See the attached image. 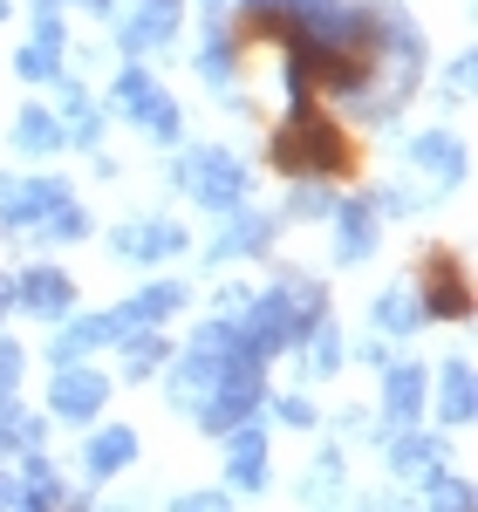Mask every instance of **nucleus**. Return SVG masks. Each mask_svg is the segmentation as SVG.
<instances>
[{"label":"nucleus","instance_id":"f704fd0d","mask_svg":"<svg viewBox=\"0 0 478 512\" xmlns=\"http://www.w3.org/2000/svg\"><path fill=\"white\" fill-rule=\"evenodd\" d=\"M21 362H28V349L14 335H0V403H14V390H21Z\"/></svg>","mask_w":478,"mask_h":512},{"label":"nucleus","instance_id":"412c9836","mask_svg":"<svg viewBox=\"0 0 478 512\" xmlns=\"http://www.w3.org/2000/svg\"><path fill=\"white\" fill-rule=\"evenodd\" d=\"M301 376H315V383H328V376H342V362H349V342H342V328H335V315H321L308 335H301Z\"/></svg>","mask_w":478,"mask_h":512},{"label":"nucleus","instance_id":"f3484780","mask_svg":"<svg viewBox=\"0 0 478 512\" xmlns=\"http://www.w3.org/2000/svg\"><path fill=\"white\" fill-rule=\"evenodd\" d=\"M410 164H417L431 185H465V171H472L465 144H458V137H444V130H424V137H410Z\"/></svg>","mask_w":478,"mask_h":512},{"label":"nucleus","instance_id":"20e7f679","mask_svg":"<svg viewBox=\"0 0 478 512\" xmlns=\"http://www.w3.org/2000/svg\"><path fill=\"white\" fill-rule=\"evenodd\" d=\"M267 410V376L260 369H233V376H219L212 390L199 396V431L205 437H226V431H239V424H253Z\"/></svg>","mask_w":478,"mask_h":512},{"label":"nucleus","instance_id":"7c9ffc66","mask_svg":"<svg viewBox=\"0 0 478 512\" xmlns=\"http://www.w3.org/2000/svg\"><path fill=\"white\" fill-rule=\"evenodd\" d=\"M301 499H308V506H335V499H342V451H321L315 465H308Z\"/></svg>","mask_w":478,"mask_h":512},{"label":"nucleus","instance_id":"423d86ee","mask_svg":"<svg viewBox=\"0 0 478 512\" xmlns=\"http://www.w3.org/2000/svg\"><path fill=\"white\" fill-rule=\"evenodd\" d=\"M76 198L69 178H0V233H35L48 212H62Z\"/></svg>","mask_w":478,"mask_h":512},{"label":"nucleus","instance_id":"f257e3e1","mask_svg":"<svg viewBox=\"0 0 478 512\" xmlns=\"http://www.w3.org/2000/svg\"><path fill=\"white\" fill-rule=\"evenodd\" d=\"M321 315H328V287H321V280L274 274V287H260V294L246 301L239 328H246V342H253L260 362H274L280 349H301V335H308Z\"/></svg>","mask_w":478,"mask_h":512},{"label":"nucleus","instance_id":"5701e85b","mask_svg":"<svg viewBox=\"0 0 478 512\" xmlns=\"http://www.w3.org/2000/svg\"><path fill=\"white\" fill-rule=\"evenodd\" d=\"M14 151H21V158H35V164L62 151V123H55L48 103H28V110L14 117Z\"/></svg>","mask_w":478,"mask_h":512},{"label":"nucleus","instance_id":"ea45409f","mask_svg":"<svg viewBox=\"0 0 478 512\" xmlns=\"http://www.w3.org/2000/svg\"><path fill=\"white\" fill-rule=\"evenodd\" d=\"M246 14H253L267 35H280V0H246Z\"/></svg>","mask_w":478,"mask_h":512},{"label":"nucleus","instance_id":"bb28decb","mask_svg":"<svg viewBox=\"0 0 478 512\" xmlns=\"http://www.w3.org/2000/svg\"><path fill=\"white\" fill-rule=\"evenodd\" d=\"M335 212V192H328V178H301L294 192H287V212H280V226H315Z\"/></svg>","mask_w":478,"mask_h":512},{"label":"nucleus","instance_id":"4c0bfd02","mask_svg":"<svg viewBox=\"0 0 478 512\" xmlns=\"http://www.w3.org/2000/svg\"><path fill=\"white\" fill-rule=\"evenodd\" d=\"M246 301H253V287H219L212 294V315H246Z\"/></svg>","mask_w":478,"mask_h":512},{"label":"nucleus","instance_id":"de8ad7c7","mask_svg":"<svg viewBox=\"0 0 478 512\" xmlns=\"http://www.w3.org/2000/svg\"><path fill=\"white\" fill-rule=\"evenodd\" d=\"M205 7H212V14H219V0H205Z\"/></svg>","mask_w":478,"mask_h":512},{"label":"nucleus","instance_id":"f8f14e48","mask_svg":"<svg viewBox=\"0 0 478 512\" xmlns=\"http://www.w3.org/2000/svg\"><path fill=\"white\" fill-rule=\"evenodd\" d=\"M328 226H335V267H362V260H376L383 219H376V205H369V198H335Z\"/></svg>","mask_w":478,"mask_h":512},{"label":"nucleus","instance_id":"6e6552de","mask_svg":"<svg viewBox=\"0 0 478 512\" xmlns=\"http://www.w3.org/2000/svg\"><path fill=\"white\" fill-rule=\"evenodd\" d=\"M376 376H383V424L369 437L383 444V437L410 431V424L424 417V403H431V369H424V362H383Z\"/></svg>","mask_w":478,"mask_h":512},{"label":"nucleus","instance_id":"58836bf2","mask_svg":"<svg viewBox=\"0 0 478 512\" xmlns=\"http://www.w3.org/2000/svg\"><path fill=\"white\" fill-rule=\"evenodd\" d=\"M362 512H417V506H410L403 492H369V499H362Z\"/></svg>","mask_w":478,"mask_h":512},{"label":"nucleus","instance_id":"cd10ccee","mask_svg":"<svg viewBox=\"0 0 478 512\" xmlns=\"http://www.w3.org/2000/svg\"><path fill=\"white\" fill-rule=\"evenodd\" d=\"M89 233H96V226H89V212L69 198V205H62V212H48L28 239H35V246H76V239H89Z\"/></svg>","mask_w":478,"mask_h":512},{"label":"nucleus","instance_id":"393cba45","mask_svg":"<svg viewBox=\"0 0 478 512\" xmlns=\"http://www.w3.org/2000/svg\"><path fill=\"white\" fill-rule=\"evenodd\" d=\"M164 362H171V342H164V328H137V335L123 342V383H151Z\"/></svg>","mask_w":478,"mask_h":512},{"label":"nucleus","instance_id":"9b49d317","mask_svg":"<svg viewBox=\"0 0 478 512\" xmlns=\"http://www.w3.org/2000/svg\"><path fill=\"white\" fill-rule=\"evenodd\" d=\"M417 308H424V321H472V274H465L458 253H431Z\"/></svg>","mask_w":478,"mask_h":512},{"label":"nucleus","instance_id":"c9c22d12","mask_svg":"<svg viewBox=\"0 0 478 512\" xmlns=\"http://www.w3.org/2000/svg\"><path fill=\"white\" fill-rule=\"evenodd\" d=\"M171 512H233V492L226 485H205V492H178Z\"/></svg>","mask_w":478,"mask_h":512},{"label":"nucleus","instance_id":"ddd939ff","mask_svg":"<svg viewBox=\"0 0 478 512\" xmlns=\"http://www.w3.org/2000/svg\"><path fill=\"white\" fill-rule=\"evenodd\" d=\"M226 444V492H267V424L253 417V424H239V431L219 437Z\"/></svg>","mask_w":478,"mask_h":512},{"label":"nucleus","instance_id":"c85d7f7f","mask_svg":"<svg viewBox=\"0 0 478 512\" xmlns=\"http://www.w3.org/2000/svg\"><path fill=\"white\" fill-rule=\"evenodd\" d=\"M151 96H158V82L144 76V69H123V76L110 82V96H103V110H117V117H130V123H137Z\"/></svg>","mask_w":478,"mask_h":512},{"label":"nucleus","instance_id":"2eb2a0df","mask_svg":"<svg viewBox=\"0 0 478 512\" xmlns=\"http://www.w3.org/2000/svg\"><path fill=\"white\" fill-rule=\"evenodd\" d=\"M137 431L130 424H103V431H89V444H82V472L96 478V485H110V478H123L130 465H137Z\"/></svg>","mask_w":478,"mask_h":512},{"label":"nucleus","instance_id":"72a5a7b5","mask_svg":"<svg viewBox=\"0 0 478 512\" xmlns=\"http://www.w3.org/2000/svg\"><path fill=\"white\" fill-rule=\"evenodd\" d=\"M369 205H376V219H410V212H424L410 185H376V192H369Z\"/></svg>","mask_w":478,"mask_h":512},{"label":"nucleus","instance_id":"f03ea898","mask_svg":"<svg viewBox=\"0 0 478 512\" xmlns=\"http://www.w3.org/2000/svg\"><path fill=\"white\" fill-rule=\"evenodd\" d=\"M171 185L192 192L199 212L226 219V212H239L253 198V164L239 158V151H226V144H199V151H185V158L171 164Z\"/></svg>","mask_w":478,"mask_h":512},{"label":"nucleus","instance_id":"a18cd8bd","mask_svg":"<svg viewBox=\"0 0 478 512\" xmlns=\"http://www.w3.org/2000/svg\"><path fill=\"white\" fill-rule=\"evenodd\" d=\"M137 7H178V0H137Z\"/></svg>","mask_w":478,"mask_h":512},{"label":"nucleus","instance_id":"2f4dec72","mask_svg":"<svg viewBox=\"0 0 478 512\" xmlns=\"http://www.w3.org/2000/svg\"><path fill=\"white\" fill-rule=\"evenodd\" d=\"M424 512H472V485L438 465V472L424 478Z\"/></svg>","mask_w":478,"mask_h":512},{"label":"nucleus","instance_id":"a211bd4d","mask_svg":"<svg viewBox=\"0 0 478 512\" xmlns=\"http://www.w3.org/2000/svg\"><path fill=\"white\" fill-rule=\"evenodd\" d=\"M178 41V7H137L130 21H117V48L123 55H158Z\"/></svg>","mask_w":478,"mask_h":512},{"label":"nucleus","instance_id":"7ed1b4c3","mask_svg":"<svg viewBox=\"0 0 478 512\" xmlns=\"http://www.w3.org/2000/svg\"><path fill=\"white\" fill-rule=\"evenodd\" d=\"M267 158H274L280 171H294V178H335V171H349V137L321 117L315 103H301V110L274 130Z\"/></svg>","mask_w":478,"mask_h":512},{"label":"nucleus","instance_id":"1a4fd4ad","mask_svg":"<svg viewBox=\"0 0 478 512\" xmlns=\"http://www.w3.org/2000/svg\"><path fill=\"white\" fill-rule=\"evenodd\" d=\"M280 233L274 212H253V205H239V212H226L219 219V233L205 239V267L219 274V267H233V260H253V253H267Z\"/></svg>","mask_w":478,"mask_h":512},{"label":"nucleus","instance_id":"0eeeda50","mask_svg":"<svg viewBox=\"0 0 478 512\" xmlns=\"http://www.w3.org/2000/svg\"><path fill=\"white\" fill-rule=\"evenodd\" d=\"M103 246L117 253L123 267H164V260H178L192 246V233L178 219H130V226H110Z\"/></svg>","mask_w":478,"mask_h":512},{"label":"nucleus","instance_id":"c756f323","mask_svg":"<svg viewBox=\"0 0 478 512\" xmlns=\"http://www.w3.org/2000/svg\"><path fill=\"white\" fill-rule=\"evenodd\" d=\"M137 130H144L151 144H164V151H171V144L185 137V110H178V103H171V96L158 89V96L144 103V117H137Z\"/></svg>","mask_w":478,"mask_h":512},{"label":"nucleus","instance_id":"473e14b6","mask_svg":"<svg viewBox=\"0 0 478 512\" xmlns=\"http://www.w3.org/2000/svg\"><path fill=\"white\" fill-rule=\"evenodd\" d=\"M274 417L287 424V431H315V424H321V410H315L301 390H280V396H274Z\"/></svg>","mask_w":478,"mask_h":512},{"label":"nucleus","instance_id":"09e8293b","mask_svg":"<svg viewBox=\"0 0 478 512\" xmlns=\"http://www.w3.org/2000/svg\"><path fill=\"white\" fill-rule=\"evenodd\" d=\"M14 512H28V506H14Z\"/></svg>","mask_w":478,"mask_h":512},{"label":"nucleus","instance_id":"dca6fc26","mask_svg":"<svg viewBox=\"0 0 478 512\" xmlns=\"http://www.w3.org/2000/svg\"><path fill=\"white\" fill-rule=\"evenodd\" d=\"M478 417V383H472V362L465 355H451L438 369V424L444 431H472Z\"/></svg>","mask_w":478,"mask_h":512},{"label":"nucleus","instance_id":"c03bdc74","mask_svg":"<svg viewBox=\"0 0 478 512\" xmlns=\"http://www.w3.org/2000/svg\"><path fill=\"white\" fill-rule=\"evenodd\" d=\"M76 7H89V14H110V7H117V0H76Z\"/></svg>","mask_w":478,"mask_h":512},{"label":"nucleus","instance_id":"a19ab883","mask_svg":"<svg viewBox=\"0 0 478 512\" xmlns=\"http://www.w3.org/2000/svg\"><path fill=\"white\" fill-rule=\"evenodd\" d=\"M7 308H14V274H0V321H7Z\"/></svg>","mask_w":478,"mask_h":512},{"label":"nucleus","instance_id":"39448f33","mask_svg":"<svg viewBox=\"0 0 478 512\" xmlns=\"http://www.w3.org/2000/svg\"><path fill=\"white\" fill-rule=\"evenodd\" d=\"M110 403V369L96 362H55L48 369V417L55 424H96Z\"/></svg>","mask_w":478,"mask_h":512},{"label":"nucleus","instance_id":"4468645a","mask_svg":"<svg viewBox=\"0 0 478 512\" xmlns=\"http://www.w3.org/2000/svg\"><path fill=\"white\" fill-rule=\"evenodd\" d=\"M55 123H62V144H76V151H96V137H103V103L82 89V82H69V76H55Z\"/></svg>","mask_w":478,"mask_h":512},{"label":"nucleus","instance_id":"6ab92c4d","mask_svg":"<svg viewBox=\"0 0 478 512\" xmlns=\"http://www.w3.org/2000/svg\"><path fill=\"white\" fill-rule=\"evenodd\" d=\"M369 328H376L383 342H403V335H417V328H424L417 287H383V294L369 301Z\"/></svg>","mask_w":478,"mask_h":512},{"label":"nucleus","instance_id":"79ce46f5","mask_svg":"<svg viewBox=\"0 0 478 512\" xmlns=\"http://www.w3.org/2000/svg\"><path fill=\"white\" fill-rule=\"evenodd\" d=\"M103 512H151V499H117V506H103Z\"/></svg>","mask_w":478,"mask_h":512},{"label":"nucleus","instance_id":"49530a36","mask_svg":"<svg viewBox=\"0 0 478 512\" xmlns=\"http://www.w3.org/2000/svg\"><path fill=\"white\" fill-rule=\"evenodd\" d=\"M0 21H7V0H0Z\"/></svg>","mask_w":478,"mask_h":512},{"label":"nucleus","instance_id":"e433bc0d","mask_svg":"<svg viewBox=\"0 0 478 512\" xmlns=\"http://www.w3.org/2000/svg\"><path fill=\"white\" fill-rule=\"evenodd\" d=\"M472 55H458V62H451V69H444V103H472Z\"/></svg>","mask_w":478,"mask_h":512},{"label":"nucleus","instance_id":"aec40b11","mask_svg":"<svg viewBox=\"0 0 478 512\" xmlns=\"http://www.w3.org/2000/svg\"><path fill=\"white\" fill-rule=\"evenodd\" d=\"M438 465H444V444H438L431 431H417V424H410V431L390 437V472H397V478L424 485V478L438 472Z\"/></svg>","mask_w":478,"mask_h":512},{"label":"nucleus","instance_id":"37998d69","mask_svg":"<svg viewBox=\"0 0 478 512\" xmlns=\"http://www.w3.org/2000/svg\"><path fill=\"white\" fill-rule=\"evenodd\" d=\"M7 506H14V478L0 472V512H7Z\"/></svg>","mask_w":478,"mask_h":512},{"label":"nucleus","instance_id":"9d476101","mask_svg":"<svg viewBox=\"0 0 478 512\" xmlns=\"http://www.w3.org/2000/svg\"><path fill=\"white\" fill-rule=\"evenodd\" d=\"M14 308H21V315H35V321H48V328H55V321H69V315H76V274H69V267H55V260H35L28 274L14 280Z\"/></svg>","mask_w":478,"mask_h":512},{"label":"nucleus","instance_id":"4be33fe9","mask_svg":"<svg viewBox=\"0 0 478 512\" xmlns=\"http://www.w3.org/2000/svg\"><path fill=\"white\" fill-rule=\"evenodd\" d=\"M199 82L205 89H233L239 82V41L219 28V14H212V28H205V41H199Z\"/></svg>","mask_w":478,"mask_h":512},{"label":"nucleus","instance_id":"a878e982","mask_svg":"<svg viewBox=\"0 0 478 512\" xmlns=\"http://www.w3.org/2000/svg\"><path fill=\"white\" fill-rule=\"evenodd\" d=\"M41 437H48V424H41L35 410L0 403V458H28V451H41Z\"/></svg>","mask_w":478,"mask_h":512},{"label":"nucleus","instance_id":"b1692460","mask_svg":"<svg viewBox=\"0 0 478 512\" xmlns=\"http://www.w3.org/2000/svg\"><path fill=\"white\" fill-rule=\"evenodd\" d=\"M185 280H151V287H137L130 294V315H137V328H164L171 315H185Z\"/></svg>","mask_w":478,"mask_h":512}]
</instances>
